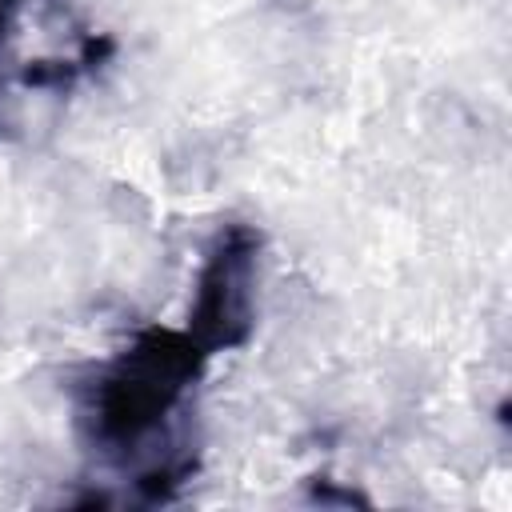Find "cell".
<instances>
[{"label": "cell", "instance_id": "7a4b0ae2", "mask_svg": "<svg viewBox=\"0 0 512 512\" xmlns=\"http://www.w3.org/2000/svg\"><path fill=\"white\" fill-rule=\"evenodd\" d=\"M256 276H260V232L252 224H224L196 272L184 332L208 352L244 348L256 324Z\"/></svg>", "mask_w": 512, "mask_h": 512}, {"label": "cell", "instance_id": "6da1fadb", "mask_svg": "<svg viewBox=\"0 0 512 512\" xmlns=\"http://www.w3.org/2000/svg\"><path fill=\"white\" fill-rule=\"evenodd\" d=\"M208 352L184 328H144L136 332L92 380L84 400L88 440L112 456L128 460L168 432L172 416L184 408L200 384Z\"/></svg>", "mask_w": 512, "mask_h": 512}]
</instances>
